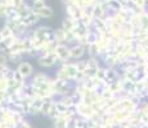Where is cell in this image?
Segmentation results:
<instances>
[{
  "instance_id": "cell-1",
  "label": "cell",
  "mask_w": 148,
  "mask_h": 128,
  "mask_svg": "<svg viewBox=\"0 0 148 128\" xmlns=\"http://www.w3.org/2000/svg\"><path fill=\"white\" fill-rule=\"evenodd\" d=\"M53 32L54 30L48 26H38L32 31V37L40 40L41 42H48L53 40Z\"/></svg>"
},
{
  "instance_id": "cell-2",
  "label": "cell",
  "mask_w": 148,
  "mask_h": 128,
  "mask_svg": "<svg viewBox=\"0 0 148 128\" xmlns=\"http://www.w3.org/2000/svg\"><path fill=\"white\" fill-rule=\"evenodd\" d=\"M59 62H58V58H57L56 54H49V55H40L38 58V64L39 67L41 68H53L54 65H57Z\"/></svg>"
},
{
  "instance_id": "cell-3",
  "label": "cell",
  "mask_w": 148,
  "mask_h": 128,
  "mask_svg": "<svg viewBox=\"0 0 148 128\" xmlns=\"http://www.w3.org/2000/svg\"><path fill=\"white\" fill-rule=\"evenodd\" d=\"M58 58L59 63H67V62H71V55H70V46L66 44H59L56 49V53H54Z\"/></svg>"
},
{
  "instance_id": "cell-4",
  "label": "cell",
  "mask_w": 148,
  "mask_h": 128,
  "mask_svg": "<svg viewBox=\"0 0 148 128\" xmlns=\"http://www.w3.org/2000/svg\"><path fill=\"white\" fill-rule=\"evenodd\" d=\"M17 70L19 72V74L23 77L25 79H28L31 78L34 74H35V69H34V65L31 63H28V62H21L18 65H17L16 68Z\"/></svg>"
},
{
  "instance_id": "cell-5",
  "label": "cell",
  "mask_w": 148,
  "mask_h": 128,
  "mask_svg": "<svg viewBox=\"0 0 148 128\" xmlns=\"http://www.w3.org/2000/svg\"><path fill=\"white\" fill-rule=\"evenodd\" d=\"M85 54H86V46L80 44H75L72 46H70V55L71 60H80L84 59Z\"/></svg>"
},
{
  "instance_id": "cell-6",
  "label": "cell",
  "mask_w": 148,
  "mask_h": 128,
  "mask_svg": "<svg viewBox=\"0 0 148 128\" xmlns=\"http://www.w3.org/2000/svg\"><path fill=\"white\" fill-rule=\"evenodd\" d=\"M50 79H52V77L49 74H47L45 72H35V74L31 77V85H32V86H36V85L49 82Z\"/></svg>"
},
{
  "instance_id": "cell-7",
  "label": "cell",
  "mask_w": 148,
  "mask_h": 128,
  "mask_svg": "<svg viewBox=\"0 0 148 128\" xmlns=\"http://www.w3.org/2000/svg\"><path fill=\"white\" fill-rule=\"evenodd\" d=\"M53 40L57 41L58 44H66V31L62 27L56 28L53 32Z\"/></svg>"
},
{
  "instance_id": "cell-8",
  "label": "cell",
  "mask_w": 148,
  "mask_h": 128,
  "mask_svg": "<svg viewBox=\"0 0 148 128\" xmlns=\"http://www.w3.org/2000/svg\"><path fill=\"white\" fill-rule=\"evenodd\" d=\"M61 27L63 28L66 32H72V31L75 30V27H76V19H73V18H71V17L66 16V18H64L63 22H62Z\"/></svg>"
},
{
  "instance_id": "cell-9",
  "label": "cell",
  "mask_w": 148,
  "mask_h": 128,
  "mask_svg": "<svg viewBox=\"0 0 148 128\" xmlns=\"http://www.w3.org/2000/svg\"><path fill=\"white\" fill-rule=\"evenodd\" d=\"M36 14H38L39 17H40V19L41 18H50V17L53 16V8L52 7H49V5H45L44 8H41V9H39V10H34Z\"/></svg>"
},
{
  "instance_id": "cell-10",
  "label": "cell",
  "mask_w": 148,
  "mask_h": 128,
  "mask_svg": "<svg viewBox=\"0 0 148 128\" xmlns=\"http://www.w3.org/2000/svg\"><path fill=\"white\" fill-rule=\"evenodd\" d=\"M13 7H9V5L4 4L3 1H0V18L3 19H7L8 18V14H9L10 9H12Z\"/></svg>"
},
{
  "instance_id": "cell-11",
  "label": "cell",
  "mask_w": 148,
  "mask_h": 128,
  "mask_svg": "<svg viewBox=\"0 0 148 128\" xmlns=\"http://www.w3.org/2000/svg\"><path fill=\"white\" fill-rule=\"evenodd\" d=\"M76 68H77V72H85L88 67V62L86 59H80V60H76L75 62Z\"/></svg>"
},
{
  "instance_id": "cell-12",
  "label": "cell",
  "mask_w": 148,
  "mask_h": 128,
  "mask_svg": "<svg viewBox=\"0 0 148 128\" xmlns=\"http://www.w3.org/2000/svg\"><path fill=\"white\" fill-rule=\"evenodd\" d=\"M0 33L3 35V37H4V39H8V37H12V36H14L13 31L10 30V28H8L7 26H3L1 30H0Z\"/></svg>"
},
{
  "instance_id": "cell-13",
  "label": "cell",
  "mask_w": 148,
  "mask_h": 128,
  "mask_svg": "<svg viewBox=\"0 0 148 128\" xmlns=\"http://www.w3.org/2000/svg\"><path fill=\"white\" fill-rule=\"evenodd\" d=\"M8 65H10L9 60H8V56L4 53H0V69H4Z\"/></svg>"
},
{
  "instance_id": "cell-14",
  "label": "cell",
  "mask_w": 148,
  "mask_h": 128,
  "mask_svg": "<svg viewBox=\"0 0 148 128\" xmlns=\"http://www.w3.org/2000/svg\"><path fill=\"white\" fill-rule=\"evenodd\" d=\"M8 90V79L5 77L0 78V91H7Z\"/></svg>"
},
{
  "instance_id": "cell-15",
  "label": "cell",
  "mask_w": 148,
  "mask_h": 128,
  "mask_svg": "<svg viewBox=\"0 0 148 128\" xmlns=\"http://www.w3.org/2000/svg\"><path fill=\"white\" fill-rule=\"evenodd\" d=\"M26 4V0H13V8H19Z\"/></svg>"
},
{
  "instance_id": "cell-16",
  "label": "cell",
  "mask_w": 148,
  "mask_h": 128,
  "mask_svg": "<svg viewBox=\"0 0 148 128\" xmlns=\"http://www.w3.org/2000/svg\"><path fill=\"white\" fill-rule=\"evenodd\" d=\"M0 1H3L4 4L9 5V7H13V0H0Z\"/></svg>"
},
{
  "instance_id": "cell-17",
  "label": "cell",
  "mask_w": 148,
  "mask_h": 128,
  "mask_svg": "<svg viewBox=\"0 0 148 128\" xmlns=\"http://www.w3.org/2000/svg\"><path fill=\"white\" fill-rule=\"evenodd\" d=\"M4 77V72H3V69H0V78H3Z\"/></svg>"
},
{
  "instance_id": "cell-18",
  "label": "cell",
  "mask_w": 148,
  "mask_h": 128,
  "mask_svg": "<svg viewBox=\"0 0 148 128\" xmlns=\"http://www.w3.org/2000/svg\"><path fill=\"white\" fill-rule=\"evenodd\" d=\"M3 40H4V37H3V35L0 33V42H3Z\"/></svg>"
},
{
  "instance_id": "cell-19",
  "label": "cell",
  "mask_w": 148,
  "mask_h": 128,
  "mask_svg": "<svg viewBox=\"0 0 148 128\" xmlns=\"http://www.w3.org/2000/svg\"><path fill=\"white\" fill-rule=\"evenodd\" d=\"M103 1H110V0H103Z\"/></svg>"
}]
</instances>
